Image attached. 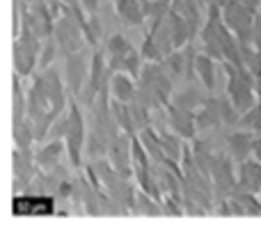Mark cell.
I'll return each instance as SVG.
<instances>
[{
  "mask_svg": "<svg viewBox=\"0 0 261 236\" xmlns=\"http://www.w3.org/2000/svg\"><path fill=\"white\" fill-rule=\"evenodd\" d=\"M55 41L60 46V53L67 58V55L76 53V50L83 48L85 41V32H83V23L67 5H62V14L55 21Z\"/></svg>",
  "mask_w": 261,
  "mask_h": 236,
  "instance_id": "6da1fadb",
  "label": "cell"
},
{
  "mask_svg": "<svg viewBox=\"0 0 261 236\" xmlns=\"http://www.w3.org/2000/svg\"><path fill=\"white\" fill-rule=\"evenodd\" d=\"M69 113V133L64 138L67 142V154L69 161L76 170L83 168V151H85V142H87V126H85V115L78 101H69L67 106Z\"/></svg>",
  "mask_w": 261,
  "mask_h": 236,
  "instance_id": "7a4b0ae2",
  "label": "cell"
},
{
  "mask_svg": "<svg viewBox=\"0 0 261 236\" xmlns=\"http://www.w3.org/2000/svg\"><path fill=\"white\" fill-rule=\"evenodd\" d=\"M90 64H92V53L85 48L76 50V53L64 58V81L73 96H78L85 87L87 78H90Z\"/></svg>",
  "mask_w": 261,
  "mask_h": 236,
  "instance_id": "3957f363",
  "label": "cell"
},
{
  "mask_svg": "<svg viewBox=\"0 0 261 236\" xmlns=\"http://www.w3.org/2000/svg\"><path fill=\"white\" fill-rule=\"evenodd\" d=\"M12 214L14 216H53L55 214V200L50 193H23L12 200Z\"/></svg>",
  "mask_w": 261,
  "mask_h": 236,
  "instance_id": "277c9868",
  "label": "cell"
},
{
  "mask_svg": "<svg viewBox=\"0 0 261 236\" xmlns=\"http://www.w3.org/2000/svg\"><path fill=\"white\" fill-rule=\"evenodd\" d=\"M165 108H167V124H170L172 131L179 133L184 140H195V136H197L199 131H197V122H195L193 110L181 108L174 101H170Z\"/></svg>",
  "mask_w": 261,
  "mask_h": 236,
  "instance_id": "5b68a950",
  "label": "cell"
},
{
  "mask_svg": "<svg viewBox=\"0 0 261 236\" xmlns=\"http://www.w3.org/2000/svg\"><path fill=\"white\" fill-rule=\"evenodd\" d=\"M252 147H254V131H248V128H236L227 138V154L236 163H243V161L252 159Z\"/></svg>",
  "mask_w": 261,
  "mask_h": 236,
  "instance_id": "8992f818",
  "label": "cell"
},
{
  "mask_svg": "<svg viewBox=\"0 0 261 236\" xmlns=\"http://www.w3.org/2000/svg\"><path fill=\"white\" fill-rule=\"evenodd\" d=\"M250 191V193H261V161L252 159L239 163V183H236V191Z\"/></svg>",
  "mask_w": 261,
  "mask_h": 236,
  "instance_id": "52a82bcc",
  "label": "cell"
},
{
  "mask_svg": "<svg viewBox=\"0 0 261 236\" xmlns=\"http://www.w3.org/2000/svg\"><path fill=\"white\" fill-rule=\"evenodd\" d=\"M110 94H113V99L130 103L138 96V78H133L126 71H115L110 78Z\"/></svg>",
  "mask_w": 261,
  "mask_h": 236,
  "instance_id": "ba28073f",
  "label": "cell"
},
{
  "mask_svg": "<svg viewBox=\"0 0 261 236\" xmlns=\"http://www.w3.org/2000/svg\"><path fill=\"white\" fill-rule=\"evenodd\" d=\"M130 48H133V46L128 44V39L124 35H113L106 39L103 50H106V58H108V67L113 69V71H122L124 58H126V53Z\"/></svg>",
  "mask_w": 261,
  "mask_h": 236,
  "instance_id": "9c48e42d",
  "label": "cell"
},
{
  "mask_svg": "<svg viewBox=\"0 0 261 236\" xmlns=\"http://www.w3.org/2000/svg\"><path fill=\"white\" fill-rule=\"evenodd\" d=\"M172 101H174L176 106H181V108L193 110V113H195V110H197L199 106L204 103L202 87H199L197 83H184V87H181L179 92H174Z\"/></svg>",
  "mask_w": 261,
  "mask_h": 236,
  "instance_id": "30bf717a",
  "label": "cell"
},
{
  "mask_svg": "<svg viewBox=\"0 0 261 236\" xmlns=\"http://www.w3.org/2000/svg\"><path fill=\"white\" fill-rule=\"evenodd\" d=\"M64 149H67V142L64 140H50L44 149L37 154V165L39 170H55L60 168V159H62Z\"/></svg>",
  "mask_w": 261,
  "mask_h": 236,
  "instance_id": "8fae6325",
  "label": "cell"
},
{
  "mask_svg": "<svg viewBox=\"0 0 261 236\" xmlns=\"http://www.w3.org/2000/svg\"><path fill=\"white\" fill-rule=\"evenodd\" d=\"M195 71H197V81L202 83V87L211 94L216 90V60L199 50L197 62H195Z\"/></svg>",
  "mask_w": 261,
  "mask_h": 236,
  "instance_id": "7c38bea8",
  "label": "cell"
},
{
  "mask_svg": "<svg viewBox=\"0 0 261 236\" xmlns=\"http://www.w3.org/2000/svg\"><path fill=\"white\" fill-rule=\"evenodd\" d=\"M163 67H165V71L170 73L174 83L186 81V69H188V62H186V50L184 48H174L172 53H167L165 58H163Z\"/></svg>",
  "mask_w": 261,
  "mask_h": 236,
  "instance_id": "4fadbf2b",
  "label": "cell"
},
{
  "mask_svg": "<svg viewBox=\"0 0 261 236\" xmlns=\"http://www.w3.org/2000/svg\"><path fill=\"white\" fill-rule=\"evenodd\" d=\"M35 140H37L35 122H32L30 117H25L23 122L14 124V145H16L18 149H30Z\"/></svg>",
  "mask_w": 261,
  "mask_h": 236,
  "instance_id": "5bb4252c",
  "label": "cell"
},
{
  "mask_svg": "<svg viewBox=\"0 0 261 236\" xmlns=\"http://www.w3.org/2000/svg\"><path fill=\"white\" fill-rule=\"evenodd\" d=\"M135 214H140V216H165V211H163V204L158 200H153V197L147 195L144 191H138V197H135Z\"/></svg>",
  "mask_w": 261,
  "mask_h": 236,
  "instance_id": "9a60e30c",
  "label": "cell"
},
{
  "mask_svg": "<svg viewBox=\"0 0 261 236\" xmlns=\"http://www.w3.org/2000/svg\"><path fill=\"white\" fill-rule=\"evenodd\" d=\"M128 108H130V117H133V124H135V128H138V133L142 131V128L151 126V108H149V106L133 99L128 103Z\"/></svg>",
  "mask_w": 261,
  "mask_h": 236,
  "instance_id": "2e32d148",
  "label": "cell"
},
{
  "mask_svg": "<svg viewBox=\"0 0 261 236\" xmlns=\"http://www.w3.org/2000/svg\"><path fill=\"white\" fill-rule=\"evenodd\" d=\"M140 53H142L144 62H163V58H165L151 30H147V35H144V39H142V48H140Z\"/></svg>",
  "mask_w": 261,
  "mask_h": 236,
  "instance_id": "e0dca14e",
  "label": "cell"
},
{
  "mask_svg": "<svg viewBox=\"0 0 261 236\" xmlns=\"http://www.w3.org/2000/svg\"><path fill=\"white\" fill-rule=\"evenodd\" d=\"M239 119H241V113H239V108L231 103L229 96H227V99H220V122H222V126L234 128V126H239Z\"/></svg>",
  "mask_w": 261,
  "mask_h": 236,
  "instance_id": "ac0fdd59",
  "label": "cell"
},
{
  "mask_svg": "<svg viewBox=\"0 0 261 236\" xmlns=\"http://www.w3.org/2000/svg\"><path fill=\"white\" fill-rule=\"evenodd\" d=\"M236 128H248V131L261 133V101L254 106V108H250L248 113L241 115L239 126H236Z\"/></svg>",
  "mask_w": 261,
  "mask_h": 236,
  "instance_id": "d6986e66",
  "label": "cell"
},
{
  "mask_svg": "<svg viewBox=\"0 0 261 236\" xmlns=\"http://www.w3.org/2000/svg\"><path fill=\"white\" fill-rule=\"evenodd\" d=\"M58 50H60V46H58V41H55V37H48V39L44 41V46H41V53H39V71L53 67Z\"/></svg>",
  "mask_w": 261,
  "mask_h": 236,
  "instance_id": "ffe728a7",
  "label": "cell"
},
{
  "mask_svg": "<svg viewBox=\"0 0 261 236\" xmlns=\"http://www.w3.org/2000/svg\"><path fill=\"white\" fill-rule=\"evenodd\" d=\"M142 67H144V58H142V53H140V50H135V48H130L128 53H126V58H124V67H122V71L130 73L133 78H140V73H142Z\"/></svg>",
  "mask_w": 261,
  "mask_h": 236,
  "instance_id": "44dd1931",
  "label": "cell"
},
{
  "mask_svg": "<svg viewBox=\"0 0 261 236\" xmlns=\"http://www.w3.org/2000/svg\"><path fill=\"white\" fill-rule=\"evenodd\" d=\"M83 7H85L87 14L99 12V0H83Z\"/></svg>",
  "mask_w": 261,
  "mask_h": 236,
  "instance_id": "7402d4cb",
  "label": "cell"
},
{
  "mask_svg": "<svg viewBox=\"0 0 261 236\" xmlns=\"http://www.w3.org/2000/svg\"><path fill=\"white\" fill-rule=\"evenodd\" d=\"M252 156H254V159H257V161H261V136H259V138L254 136V147H252Z\"/></svg>",
  "mask_w": 261,
  "mask_h": 236,
  "instance_id": "603a6c76",
  "label": "cell"
},
{
  "mask_svg": "<svg viewBox=\"0 0 261 236\" xmlns=\"http://www.w3.org/2000/svg\"><path fill=\"white\" fill-rule=\"evenodd\" d=\"M254 90H257V99L261 101V73H257V83H254Z\"/></svg>",
  "mask_w": 261,
  "mask_h": 236,
  "instance_id": "cb8c5ba5",
  "label": "cell"
}]
</instances>
